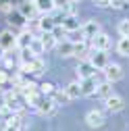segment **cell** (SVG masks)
Returning <instances> with one entry per match:
<instances>
[{"label": "cell", "instance_id": "6da1fadb", "mask_svg": "<svg viewBox=\"0 0 129 131\" xmlns=\"http://www.w3.org/2000/svg\"><path fill=\"white\" fill-rule=\"evenodd\" d=\"M104 75H106V81H110V83H117V81L123 79V67H121V64H117V62L106 64Z\"/></svg>", "mask_w": 129, "mask_h": 131}, {"label": "cell", "instance_id": "7a4b0ae2", "mask_svg": "<svg viewBox=\"0 0 129 131\" xmlns=\"http://www.w3.org/2000/svg\"><path fill=\"white\" fill-rule=\"evenodd\" d=\"M13 48H19L17 46V36H15L13 31H2V34H0V50L8 52Z\"/></svg>", "mask_w": 129, "mask_h": 131}, {"label": "cell", "instance_id": "3957f363", "mask_svg": "<svg viewBox=\"0 0 129 131\" xmlns=\"http://www.w3.org/2000/svg\"><path fill=\"white\" fill-rule=\"evenodd\" d=\"M79 85H81V96H92V94H96V88H98V79H96V75L83 77L81 81H79Z\"/></svg>", "mask_w": 129, "mask_h": 131}, {"label": "cell", "instance_id": "277c9868", "mask_svg": "<svg viewBox=\"0 0 129 131\" xmlns=\"http://www.w3.org/2000/svg\"><path fill=\"white\" fill-rule=\"evenodd\" d=\"M85 123H88L90 127H94V129H100V127H104L106 119H104V114H102L100 110H90V112L85 114Z\"/></svg>", "mask_w": 129, "mask_h": 131}, {"label": "cell", "instance_id": "5b68a950", "mask_svg": "<svg viewBox=\"0 0 129 131\" xmlns=\"http://www.w3.org/2000/svg\"><path fill=\"white\" fill-rule=\"evenodd\" d=\"M90 62L96 67V71H100V69H106V64H108V54L106 50H94Z\"/></svg>", "mask_w": 129, "mask_h": 131}, {"label": "cell", "instance_id": "8992f818", "mask_svg": "<svg viewBox=\"0 0 129 131\" xmlns=\"http://www.w3.org/2000/svg\"><path fill=\"white\" fill-rule=\"evenodd\" d=\"M104 104H106V108H108L110 112H121V110L125 108L123 98H121V96H117V94H110L106 100H104Z\"/></svg>", "mask_w": 129, "mask_h": 131}, {"label": "cell", "instance_id": "52a82bcc", "mask_svg": "<svg viewBox=\"0 0 129 131\" xmlns=\"http://www.w3.org/2000/svg\"><path fill=\"white\" fill-rule=\"evenodd\" d=\"M54 108H56V102L52 100V98H42L36 110L42 114V117H48V114H52V112H54Z\"/></svg>", "mask_w": 129, "mask_h": 131}, {"label": "cell", "instance_id": "ba28073f", "mask_svg": "<svg viewBox=\"0 0 129 131\" xmlns=\"http://www.w3.org/2000/svg\"><path fill=\"white\" fill-rule=\"evenodd\" d=\"M98 34H100L98 21H88L85 25H81V36H83L85 40H92L94 36H98Z\"/></svg>", "mask_w": 129, "mask_h": 131}, {"label": "cell", "instance_id": "9c48e42d", "mask_svg": "<svg viewBox=\"0 0 129 131\" xmlns=\"http://www.w3.org/2000/svg\"><path fill=\"white\" fill-rule=\"evenodd\" d=\"M92 46H94V50H108V46H110V38L100 31L98 36H94V38H92Z\"/></svg>", "mask_w": 129, "mask_h": 131}, {"label": "cell", "instance_id": "30bf717a", "mask_svg": "<svg viewBox=\"0 0 129 131\" xmlns=\"http://www.w3.org/2000/svg\"><path fill=\"white\" fill-rule=\"evenodd\" d=\"M77 75H79V79L90 77V75H96V67H94L90 60H83V62L77 64Z\"/></svg>", "mask_w": 129, "mask_h": 131}, {"label": "cell", "instance_id": "8fae6325", "mask_svg": "<svg viewBox=\"0 0 129 131\" xmlns=\"http://www.w3.org/2000/svg\"><path fill=\"white\" fill-rule=\"evenodd\" d=\"M31 2L36 4L38 13H44V15H50V13H52V10L56 8L54 0H31Z\"/></svg>", "mask_w": 129, "mask_h": 131}, {"label": "cell", "instance_id": "7c38bea8", "mask_svg": "<svg viewBox=\"0 0 129 131\" xmlns=\"http://www.w3.org/2000/svg\"><path fill=\"white\" fill-rule=\"evenodd\" d=\"M62 29H67V31H79V29H81V23H79L77 17L67 15V17H62Z\"/></svg>", "mask_w": 129, "mask_h": 131}, {"label": "cell", "instance_id": "4fadbf2b", "mask_svg": "<svg viewBox=\"0 0 129 131\" xmlns=\"http://www.w3.org/2000/svg\"><path fill=\"white\" fill-rule=\"evenodd\" d=\"M29 54H34V56H40V54H44V42H42V38H31V42H29Z\"/></svg>", "mask_w": 129, "mask_h": 131}, {"label": "cell", "instance_id": "5bb4252c", "mask_svg": "<svg viewBox=\"0 0 129 131\" xmlns=\"http://www.w3.org/2000/svg\"><path fill=\"white\" fill-rule=\"evenodd\" d=\"M19 129H21V117L17 112H13L4 123V131H19Z\"/></svg>", "mask_w": 129, "mask_h": 131}, {"label": "cell", "instance_id": "9a60e30c", "mask_svg": "<svg viewBox=\"0 0 129 131\" xmlns=\"http://www.w3.org/2000/svg\"><path fill=\"white\" fill-rule=\"evenodd\" d=\"M64 94H67L69 100H77V98L81 96V85H79L77 81H73V83H69L67 88H64Z\"/></svg>", "mask_w": 129, "mask_h": 131}, {"label": "cell", "instance_id": "2e32d148", "mask_svg": "<svg viewBox=\"0 0 129 131\" xmlns=\"http://www.w3.org/2000/svg\"><path fill=\"white\" fill-rule=\"evenodd\" d=\"M19 13L23 15L25 19H31V17L38 13V8H36L34 2H23V4H19Z\"/></svg>", "mask_w": 129, "mask_h": 131}, {"label": "cell", "instance_id": "e0dca14e", "mask_svg": "<svg viewBox=\"0 0 129 131\" xmlns=\"http://www.w3.org/2000/svg\"><path fill=\"white\" fill-rule=\"evenodd\" d=\"M42 42H44V48H46V50H50V48H54V46L58 44V38L54 36V31H44Z\"/></svg>", "mask_w": 129, "mask_h": 131}, {"label": "cell", "instance_id": "ac0fdd59", "mask_svg": "<svg viewBox=\"0 0 129 131\" xmlns=\"http://www.w3.org/2000/svg\"><path fill=\"white\" fill-rule=\"evenodd\" d=\"M112 94V83L110 81H104V83H98V88H96V96H100V98H106Z\"/></svg>", "mask_w": 129, "mask_h": 131}, {"label": "cell", "instance_id": "d6986e66", "mask_svg": "<svg viewBox=\"0 0 129 131\" xmlns=\"http://www.w3.org/2000/svg\"><path fill=\"white\" fill-rule=\"evenodd\" d=\"M40 29L42 31H54V27H56V21L52 19V17H44V19H40Z\"/></svg>", "mask_w": 129, "mask_h": 131}, {"label": "cell", "instance_id": "ffe728a7", "mask_svg": "<svg viewBox=\"0 0 129 131\" xmlns=\"http://www.w3.org/2000/svg\"><path fill=\"white\" fill-rule=\"evenodd\" d=\"M58 46V52L62 54V56H73V46H75V42H62V44H56Z\"/></svg>", "mask_w": 129, "mask_h": 131}, {"label": "cell", "instance_id": "44dd1931", "mask_svg": "<svg viewBox=\"0 0 129 131\" xmlns=\"http://www.w3.org/2000/svg\"><path fill=\"white\" fill-rule=\"evenodd\" d=\"M117 52L121 56H129V38H121L117 44Z\"/></svg>", "mask_w": 129, "mask_h": 131}, {"label": "cell", "instance_id": "7402d4cb", "mask_svg": "<svg viewBox=\"0 0 129 131\" xmlns=\"http://www.w3.org/2000/svg\"><path fill=\"white\" fill-rule=\"evenodd\" d=\"M31 38H34V36H31V34H27V31H25V34H21V36L17 38V46H19V48H29Z\"/></svg>", "mask_w": 129, "mask_h": 131}, {"label": "cell", "instance_id": "603a6c76", "mask_svg": "<svg viewBox=\"0 0 129 131\" xmlns=\"http://www.w3.org/2000/svg\"><path fill=\"white\" fill-rule=\"evenodd\" d=\"M119 34L121 38H129V19H123L119 23Z\"/></svg>", "mask_w": 129, "mask_h": 131}, {"label": "cell", "instance_id": "cb8c5ba5", "mask_svg": "<svg viewBox=\"0 0 129 131\" xmlns=\"http://www.w3.org/2000/svg\"><path fill=\"white\" fill-rule=\"evenodd\" d=\"M83 54H85V44H83V42L75 44V46H73V56H83Z\"/></svg>", "mask_w": 129, "mask_h": 131}, {"label": "cell", "instance_id": "d4e9b609", "mask_svg": "<svg viewBox=\"0 0 129 131\" xmlns=\"http://www.w3.org/2000/svg\"><path fill=\"white\" fill-rule=\"evenodd\" d=\"M40 88H42V94H44V96H52V94H54V85H52V83H44V85H40Z\"/></svg>", "mask_w": 129, "mask_h": 131}, {"label": "cell", "instance_id": "484cf974", "mask_svg": "<svg viewBox=\"0 0 129 131\" xmlns=\"http://www.w3.org/2000/svg\"><path fill=\"white\" fill-rule=\"evenodd\" d=\"M110 6L112 8H125L127 6V0H110Z\"/></svg>", "mask_w": 129, "mask_h": 131}, {"label": "cell", "instance_id": "4316f807", "mask_svg": "<svg viewBox=\"0 0 129 131\" xmlns=\"http://www.w3.org/2000/svg\"><path fill=\"white\" fill-rule=\"evenodd\" d=\"M69 2H71V0H54L56 8H69Z\"/></svg>", "mask_w": 129, "mask_h": 131}, {"label": "cell", "instance_id": "83f0119b", "mask_svg": "<svg viewBox=\"0 0 129 131\" xmlns=\"http://www.w3.org/2000/svg\"><path fill=\"white\" fill-rule=\"evenodd\" d=\"M2 106H6V94H4V90L0 88V108Z\"/></svg>", "mask_w": 129, "mask_h": 131}, {"label": "cell", "instance_id": "f1b7e54d", "mask_svg": "<svg viewBox=\"0 0 129 131\" xmlns=\"http://www.w3.org/2000/svg\"><path fill=\"white\" fill-rule=\"evenodd\" d=\"M6 81H8V75H6L4 71H0V85H2V83H6Z\"/></svg>", "mask_w": 129, "mask_h": 131}, {"label": "cell", "instance_id": "f546056e", "mask_svg": "<svg viewBox=\"0 0 129 131\" xmlns=\"http://www.w3.org/2000/svg\"><path fill=\"white\" fill-rule=\"evenodd\" d=\"M98 6H110V0H96Z\"/></svg>", "mask_w": 129, "mask_h": 131}, {"label": "cell", "instance_id": "4dcf8cb0", "mask_svg": "<svg viewBox=\"0 0 129 131\" xmlns=\"http://www.w3.org/2000/svg\"><path fill=\"white\" fill-rule=\"evenodd\" d=\"M71 2H81V0H71Z\"/></svg>", "mask_w": 129, "mask_h": 131}]
</instances>
